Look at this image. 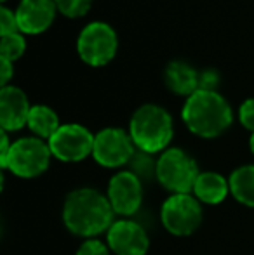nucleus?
Segmentation results:
<instances>
[{
  "instance_id": "f257e3e1",
  "label": "nucleus",
  "mask_w": 254,
  "mask_h": 255,
  "mask_svg": "<svg viewBox=\"0 0 254 255\" xmlns=\"http://www.w3.org/2000/svg\"><path fill=\"white\" fill-rule=\"evenodd\" d=\"M110 200L92 188L71 191L63 203V222L70 233L80 238H96L115 222Z\"/></svg>"
},
{
  "instance_id": "f03ea898",
  "label": "nucleus",
  "mask_w": 254,
  "mask_h": 255,
  "mask_svg": "<svg viewBox=\"0 0 254 255\" xmlns=\"http://www.w3.org/2000/svg\"><path fill=\"white\" fill-rule=\"evenodd\" d=\"M185 125L192 134L204 139H214L227 132L234 122V113L227 99L216 91H197L181 111Z\"/></svg>"
},
{
  "instance_id": "7ed1b4c3",
  "label": "nucleus",
  "mask_w": 254,
  "mask_h": 255,
  "mask_svg": "<svg viewBox=\"0 0 254 255\" xmlns=\"http://www.w3.org/2000/svg\"><path fill=\"white\" fill-rule=\"evenodd\" d=\"M129 135L136 149L146 153H164L173 141V118L164 108L157 104H145L138 108L129 122Z\"/></svg>"
},
{
  "instance_id": "20e7f679",
  "label": "nucleus",
  "mask_w": 254,
  "mask_h": 255,
  "mask_svg": "<svg viewBox=\"0 0 254 255\" xmlns=\"http://www.w3.org/2000/svg\"><path fill=\"white\" fill-rule=\"evenodd\" d=\"M199 174L197 161L180 148H167L157 158V182L171 195L192 193Z\"/></svg>"
},
{
  "instance_id": "39448f33",
  "label": "nucleus",
  "mask_w": 254,
  "mask_h": 255,
  "mask_svg": "<svg viewBox=\"0 0 254 255\" xmlns=\"http://www.w3.org/2000/svg\"><path fill=\"white\" fill-rule=\"evenodd\" d=\"M51 156L49 142H45L44 139L21 137L12 142L9 158L2 168L12 172L21 179H33L47 170Z\"/></svg>"
},
{
  "instance_id": "423d86ee",
  "label": "nucleus",
  "mask_w": 254,
  "mask_h": 255,
  "mask_svg": "<svg viewBox=\"0 0 254 255\" xmlns=\"http://www.w3.org/2000/svg\"><path fill=\"white\" fill-rule=\"evenodd\" d=\"M202 205L192 195H171L160 208V222L174 236H190L202 224Z\"/></svg>"
},
{
  "instance_id": "0eeeda50",
  "label": "nucleus",
  "mask_w": 254,
  "mask_h": 255,
  "mask_svg": "<svg viewBox=\"0 0 254 255\" xmlns=\"http://www.w3.org/2000/svg\"><path fill=\"white\" fill-rule=\"evenodd\" d=\"M117 33L103 21L91 23L80 31L77 42L78 56L89 66H105L117 52Z\"/></svg>"
},
{
  "instance_id": "6e6552de",
  "label": "nucleus",
  "mask_w": 254,
  "mask_h": 255,
  "mask_svg": "<svg viewBox=\"0 0 254 255\" xmlns=\"http://www.w3.org/2000/svg\"><path fill=\"white\" fill-rule=\"evenodd\" d=\"M134 153L136 146L132 142L129 132H126L124 128L108 127L96 134L92 158L101 167L120 168L124 165H129Z\"/></svg>"
},
{
  "instance_id": "1a4fd4ad",
  "label": "nucleus",
  "mask_w": 254,
  "mask_h": 255,
  "mask_svg": "<svg viewBox=\"0 0 254 255\" xmlns=\"http://www.w3.org/2000/svg\"><path fill=\"white\" fill-rule=\"evenodd\" d=\"M94 137L89 128L78 124H66L58 128L54 135L49 139V148L52 156L66 163L82 161L91 154L94 148Z\"/></svg>"
},
{
  "instance_id": "9d476101",
  "label": "nucleus",
  "mask_w": 254,
  "mask_h": 255,
  "mask_svg": "<svg viewBox=\"0 0 254 255\" xmlns=\"http://www.w3.org/2000/svg\"><path fill=\"white\" fill-rule=\"evenodd\" d=\"M106 196L115 215H120L122 219H131L141 208L143 182L131 170H120L110 179Z\"/></svg>"
},
{
  "instance_id": "9b49d317",
  "label": "nucleus",
  "mask_w": 254,
  "mask_h": 255,
  "mask_svg": "<svg viewBox=\"0 0 254 255\" xmlns=\"http://www.w3.org/2000/svg\"><path fill=\"white\" fill-rule=\"evenodd\" d=\"M106 245L115 255H146L150 238L141 222L119 219L106 231Z\"/></svg>"
},
{
  "instance_id": "f8f14e48",
  "label": "nucleus",
  "mask_w": 254,
  "mask_h": 255,
  "mask_svg": "<svg viewBox=\"0 0 254 255\" xmlns=\"http://www.w3.org/2000/svg\"><path fill=\"white\" fill-rule=\"evenodd\" d=\"M30 101L21 89L7 85L0 91V125L2 130L16 132L28 125L30 118Z\"/></svg>"
},
{
  "instance_id": "ddd939ff",
  "label": "nucleus",
  "mask_w": 254,
  "mask_h": 255,
  "mask_svg": "<svg viewBox=\"0 0 254 255\" xmlns=\"http://www.w3.org/2000/svg\"><path fill=\"white\" fill-rule=\"evenodd\" d=\"M56 9L54 0H21L16 9L19 31L28 35L45 31L54 21Z\"/></svg>"
},
{
  "instance_id": "4468645a",
  "label": "nucleus",
  "mask_w": 254,
  "mask_h": 255,
  "mask_svg": "<svg viewBox=\"0 0 254 255\" xmlns=\"http://www.w3.org/2000/svg\"><path fill=\"white\" fill-rule=\"evenodd\" d=\"M192 193L200 203L220 205L230 195V182L218 172H200Z\"/></svg>"
},
{
  "instance_id": "2eb2a0df",
  "label": "nucleus",
  "mask_w": 254,
  "mask_h": 255,
  "mask_svg": "<svg viewBox=\"0 0 254 255\" xmlns=\"http://www.w3.org/2000/svg\"><path fill=\"white\" fill-rule=\"evenodd\" d=\"M164 78H166L167 87L178 96L190 98L193 92L199 91L200 73H197L195 68H192L185 61H173L167 64Z\"/></svg>"
},
{
  "instance_id": "dca6fc26",
  "label": "nucleus",
  "mask_w": 254,
  "mask_h": 255,
  "mask_svg": "<svg viewBox=\"0 0 254 255\" xmlns=\"http://www.w3.org/2000/svg\"><path fill=\"white\" fill-rule=\"evenodd\" d=\"M230 195L239 203L254 208V165H242L228 177Z\"/></svg>"
},
{
  "instance_id": "f3484780",
  "label": "nucleus",
  "mask_w": 254,
  "mask_h": 255,
  "mask_svg": "<svg viewBox=\"0 0 254 255\" xmlns=\"http://www.w3.org/2000/svg\"><path fill=\"white\" fill-rule=\"evenodd\" d=\"M59 125V118L56 115V111H52L49 106H31L30 111V118H28V128L35 134V137L44 139L49 141L52 135L58 132Z\"/></svg>"
},
{
  "instance_id": "a211bd4d",
  "label": "nucleus",
  "mask_w": 254,
  "mask_h": 255,
  "mask_svg": "<svg viewBox=\"0 0 254 255\" xmlns=\"http://www.w3.org/2000/svg\"><path fill=\"white\" fill-rule=\"evenodd\" d=\"M127 167L141 182H150L152 179L157 181V158H153L152 153L136 149Z\"/></svg>"
},
{
  "instance_id": "6ab92c4d",
  "label": "nucleus",
  "mask_w": 254,
  "mask_h": 255,
  "mask_svg": "<svg viewBox=\"0 0 254 255\" xmlns=\"http://www.w3.org/2000/svg\"><path fill=\"white\" fill-rule=\"evenodd\" d=\"M24 49H26V40H24V37L19 31L10 35H2V44H0V56H2V59L14 63L17 57L23 56Z\"/></svg>"
},
{
  "instance_id": "aec40b11",
  "label": "nucleus",
  "mask_w": 254,
  "mask_h": 255,
  "mask_svg": "<svg viewBox=\"0 0 254 255\" xmlns=\"http://www.w3.org/2000/svg\"><path fill=\"white\" fill-rule=\"evenodd\" d=\"M56 7L61 14L68 17H80L91 7L92 0H54Z\"/></svg>"
},
{
  "instance_id": "412c9836",
  "label": "nucleus",
  "mask_w": 254,
  "mask_h": 255,
  "mask_svg": "<svg viewBox=\"0 0 254 255\" xmlns=\"http://www.w3.org/2000/svg\"><path fill=\"white\" fill-rule=\"evenodd\" d=\"M110 247L106 243H103L101 240H85V242L80 243L77 250V255H110Z\"/></svg>"
},
{
  "instance_id": "4be33fe9",
  "label": "nucleus",
  "mask_w": 254,
  "mask_h": 255,
  "mask_svg": "<svg viewBox=\"0 0 254 255\" xmlns=\"http://www.w3.org/2000/svg\"><path fill=\"white\" fill-rule=\"evenodd\" d=\"M16 31H19L16 12H12L7 7H2L0 9V33L10 35V33H16Z\"/></svg>"
},
{
  "instance_id": "5701e85b",
  "label": "nucleus",
  "mask_w": 254,
  "mask_h": 255,
  "mask_svg": "<svg viewBox=\"0 0 254 255\" xmlns=\"http://www.w3.org/2000/svg\"><path fill=\"white\" fill-rule=\"evenodd\" d=\"M239 120L248 130L254 132V99H248L242 103L241 110H239Z\"/></svg>"
},
{
  "instance_id": "b1692460",
  "label": "nucleus",
  "mask_w": 254,
  "mask_h": 255,
  "mask_svg": "<svg viewBox=\"0 0 254 255\" xmlns=\"http://www.w3.org/2000/svg\"><path fill=\"white\" fill-rule=\"evenodd\" d=\"M216 85H218V75L213 70L200 73V84H199L200 91H216Z\"/></svg>"
},
{
  "instance_id": "393cba45",
  "label": "nucleus",
  "mask_w": 254,
  "mask_h": 255,
  "mask_svg": "<svg viewBox=\"0 0 254 255\" xmlns=\"http://www.w3.org/2000/svg\"><path fill=\"white\" fill-rule=\"evenodd\" d=\"M10 148H12V142L9 141V135H7L5 130H2L0 134V167H3L9 158V153H10Z\"/></svg>"
},
{
  "instance_id": "a878e982",
  "label": "nucleus",
  "mask_w": 254,
  "mask_h": 255,
  "mask_svg": "<svg viewBox=\"0 0 254 255\" xmlns=\"http://www.w3.org/2000/svg\"><path fill=\"white\" fill-rule=\"evenodd\" d=\"M12 73H14L12 63L7 59H0V84H2V87H7Z\"/></svg>"
},
{
  "instance_id": "bb28decb",
  "label": "nucleus",
  "mask_w": 254,
  "mask_h": 255,
  "mask_svg": "<svg viewBox=\"0 0 254 255\" xmlns=\"http://www.w3.org/2000/svg\"><path fill=\"white\" fill-rule=\"evenodd\" d=\"M249 148H251V153L254 154V132L251 134V139H249Z\"/></svg>"
},
{
  "instance_id": "cd10ccee",
  "label": "nucleus",
  "mask_w": 254,
  "mask_h": 255,
  "mask_svg": "<svg viewBox=\"0 0 254 255\" xmlns=\"http://www.w3.org/2000/svg\"><path fill=\"white\" fill-rule=\"evenodd\" d=\"M2 2H5V0H2Z\"/></svg>"
}]
</instances>
